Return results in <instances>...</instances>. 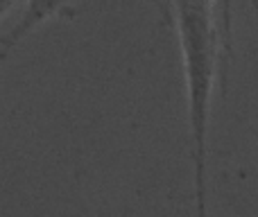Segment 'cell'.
<instances>
[{
  "label": "cell",
  "mask_w": 258,
  "mask_h": 217,
  "mask_svg": "<svg viewBox=\"0 0 258 217\" xmlns=\"http://www.w3.org/2000/svg\"><path fill=\"white\" fill-rule=\"evenodd\" d=\"M154 5L159 7L161 18L168 27H174V0H154Z\"/></svg>",
  "instance_id": "3"
},
{
  "label": "cell",
  "mask_w": 258,
  "mask_h": 217,
  "mask_svg": "<svg viewBox=\"0 0 258 217\" xmlns=\"http://www.w3.org/2000/svg\"><path fill=\"white\" fill-rule=\"evenodd\" d=\"M12 5H14V0H0V18L9 12V7H12Z\"/></svg>",
  "instance_id": "4"
},
{
  "label": "cell",
  "mask_w": 258,
  "mask_h": 217,
  "mask_svg": "<svg viewBox=\"0 0 258 217\" xmlns=\"http://www.w3.org/2000/svg\"><path fill=\"white\" fill-rule=\"evenodd\" d=\"M174 30L179 34L188 95L192 197L195 217L209 213V122L218 77L222 34L215 21V0H174Z\"/></svg>",
  "instance_id": "1"
},
{
  "label": "cell",
  "mask_w": 258,
  "mask_h": 217,
  "mask_svg": "<svg viewBox=\"0 0 258 217\" xmlns=\"http://www.w3.org/2000/svg\"><path fill=\"white\" fill-rule=\"evenodd\" d=\"M71 3L73 0H25V9H23L21 18L16 21V25L5 36H0V61H5V59L9 57V52H12L34 27H39L41 23H45L48 18L59 16Z\"/></svg>",
  "instance_id": "2"
},
{
  "label": "cell",
  "mask_w": 258,
  "mask_h": 217,
  "mask_svg": "<svg viewBox=\"0 0 258 217\" xmlns=\"http://www.w3.org/2000/svg\"><path fill=\"white\" fill-rule=\"evenodd\" d=\"M249 3H251V7H254L256 14H258V0H249Z\"/></svg>",
  "instance_id": "5"
}]
</instances>
